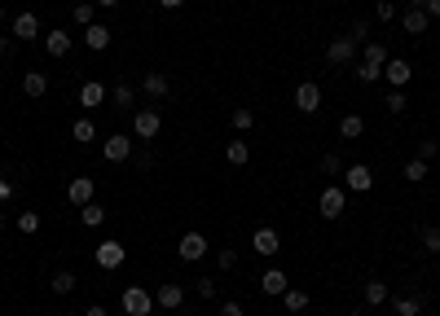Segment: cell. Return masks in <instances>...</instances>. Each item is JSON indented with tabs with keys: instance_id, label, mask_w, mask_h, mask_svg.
Masks as SVG:
<instances>
[{
	"instance_id": "6da1fadb",
	"label": "cell",
	"mask_w": 440,
	"mask_h": 316,
	"mask_svg": "<svg viewBox=\"0 0 440 316\" xmlns=\"http://www.w3.org/2000/svg\"><path fill=\"white\" fill-rule=\"evenodd\" d=\"M348 207V189L344 185H326V193L317 198V211H321V220H339Z\"/></svg>"
},
{
	"instance_id": "bcb514c9",
	"label": "cell",
	"mask_w": 440,
	"mask_h": 316,
	"mask_svg": "<svg viewBox=\"0 0 440 316\" xmlns=\"http://www.w3.org/2000/svg\"><path fill=\"white\" fill-rule=\"evenodd\" d=\"M9 198H13V185H9L5 176H0V202H9Z\"/></svg>"
},
{
	"instance_id": "52a82bcc",
	"label": "cell",
	"mask_w": 440,
	"mask_h": 316,
	"mask_svg": "<svg viewBox=\"0 0 440 316\" xmlns=\"http://www.w3.org/2000/svg\"><path fill=\"white\" fill-rule=\"evenodd\" d=\"M344 189L348 193H370L374 189V172L366 167V163H352V167H344Z\"/></svg>"
},
{
	"instance_id": "d4e9b609",
	"label": "cell",
	"mask_w": 440,
	"mask_h": 316,
	"mask_svg": "<svg viewBox=\"0 0 440 316\" xmlns=\"http://www.w3.org/2000/svg\"><path fill=\"white\" fill-rule=\"evenodd\" d=\"M106 97L115 102V110H133V102H137V88H133V84H115Z\"/></svg>"
},
{
	"instance_id": "cb8c5ba5",
	"label": "cell",
	"mask_w": 440,
	"mask_h": 316,
	"mask_svg": "<svg viewBox=\"0 0 440 316\" xmlns=\"http://www.w3.org/2000/svg\"><path fill=\"white\" fill-rule=\"evenodd\" d=\"M387 57H392V48H387V44H379V40H370V44H361V62H374V66H387Z\"/></svg>"
},
{
	"instance_id": "484cf974",
	"label": "cell",
	"mask_w": 440,
	"mask_h": 316,
	"mask_svg": "<svg viewBox=\"0 0 440 316\" xmlns=\"http://www.w3.org/2000/svg\"><path fill=\"white\" fill-rule=\"evenodd\" d=\"M71 137H75L79 145H93V141H97V123H93V119H75V123H71Z\"/></svg>"
},
{
	"instance_id": "4fadbf2b",
	"label": "cell",
	"mask_w": 440,
	"mask_h": 316,
	"mask_svg": "<svg viewBox=\"0 0 440 316\" xmlns=\"http://www.w3.org/2000/svg\"><path fill=\"white\" fill-rule=\"evenodd\" d=\"M141 92L150 97V102H163V97H172V84H168V75H163V71H150L141 79Z\"/></svg>"
},
{
	"instance_id": "f546056e",
	"label": "cell",
	"mask_w": 440,
	"mask_h": 316,
	"mask_svg": "<svg viewBox=\"0 0 440 316\" xmlns=\"http://www.w3.org/2000/svg\"><path fill=\"white\" fill-rule=\"evenodd\" d=\"M427 167H432L427 158H410V163H405V180H410V185H418V180H427Z\"/></svg>"
},
{
	"instance_id": "f6af8a7d",
	"label": "cell",
	"mask_w": 440,
	"mask_h": 316,
	"mask_svg": "<svg viewBox=\"0 0 440 316\" xmlns=\"http://www.w3.org/2000/svg\"><path fill=\"white\" fill-rule=\"evenodd\" d=\"M220 316H247V312H242V303H220Z\"/></svg>"
},
{
	"instance_id": "7402d4cb",
	"label": "cell",
	"mask_w": 440,
	"mask_h": 316,
	"mask_svg": "<svg viewBox=\"0 0 440 316\" xmlns=\"http://www.w3.org/2000/svg\"><path fill=\"white\" fill-rule=\"evenodd\" d=\"M225 163H229V167H247V163H251L247 141H229V145H225Z\"/></svg>"
},
{
	"instance_id": "5b68a950",
	"label": "cell",
	"mask_w": 440,
	"mask_h": 316,
	"mask_svg": "<svg viewBox=\"0 0 440 316\" xmlns=\"http://www.w3.org/2000/svg\"><path fill=\"white\" fill-rule=\"evenodd\" d=\"M159 132H163V114H159V110H137V114H133V137L154 141Z\"/></svg>"
},
{
	"instance_id": "603a6c76",
	"label": "cell",
	"mask_w": 440,
	"mask_h": 316,
	"mask_svg": "<svg viewBox=\"0 0 440 316\" xmlns=\"http://www.w3.org/2000/svg\"><path fill=\"white\" fill-rule=\"evenodd\" d=\"M361 294H366V303H370V308H383V303H387V298H392V294H387V286H383V281H379V277H370Z\"/></svg>"
},
{
	"instance_id": "3957f363",
	"label": "cell",
	"mask_w": 440,
	"mask_h": 316,
	"mask_svg": "<svg viewBox=\"0 0 440 316\" xmlns=\"http://www.w3.org/2000/svg\"><path fill=\"white\" fill-rule=\"evenodd\" d=\"M176 255H181L185 263H199V259L207 255V238H203L199 228H185V233H181V242H176Z\"/></svg>"
},
{
	"instance_id": "277c9868",
	"label": "cell",
	"mask_w": 440,
	"mask_h": 316,
	"mask_svg": "<svg viewBox=\"0 0 440 316\" xmlns=\"http://www.w3.org/2000/svg\"><path fill=\"white\" fill-rule=\"evenodd\" d=\"M119 303H124V312H128V316H150L154 294H150V290H141V286H128V290L119 294Z\"/></svg>"
},
{
	"instance_id": "d590c367",
	"label": "cell",
	"mask_w": 440,
	"mask_h": 316,
	"mask_svg": "<svg viewBox=\"0 0 440 316\" xmlns=\"http://www.w3.org/2000/svg\"><path fill=\"white\" fill-rule=\"evenodd\" d=\"M79 220H84L88 228H97V224H102V220H106V211H102V207H97V202H88V207H79Z\"/></svg>"
},
{
	"instance_id": "5bb4252c",
	"label": "cell",
	"mask_w": 440,
	"mask_h": 316,
	"mask_svg": "<svg viewBox=\"0 0 440 316\" xmlns=\"http://www.w3.org/2000/svg\"><path fill=\"white\" fill-rule=\"evenodd\" d=\"M317 106H321V88H317V84H300V88H295V110H300V114H313Z\"/></svg>"
},
{
	"instance_id": "ee69618b",
	"label": "cell",
	"mask_w": 440,
	"mask_h": 316,
	"mask_svg": "<svg viewBox=\"0 0 440 316\" xmlns=\"http://www.w3.org/2000/svg\"><path fill=\"white\" fill-rule=\"evenodd\" d=\"M436 154H440V145H436L432 137H427V141H422V145H418V158H427V163H432Z\"/></svg>"
},
{
	"instance_id": "8992f818",
	"label": "cell",
	"mask_w": 440,
	"mask_h": 316,
	"mask_svg": "<svg viewBox=\"0 0 440 316\" xmlns=\"http://www.w3.org/2000/svg\"><path fill=\"white\" fill-rule=\"evenodd\" d=\"M93 259H97V268L115 273V268H124L128 251H124V242H102V246H97V251H93Z\"/></svg>"
},
{
	"instance_id": "4dcf8cb0",
	"label": "cell",
	"mask_w": 440,
	"mask_h": 316,
	"mask_svg": "<svg viewBox=\"0 0 440 316\" xmlns=\"http://www.w3.org/2000/svg\"><path fill=\"white\" fill-rule=\"evenodd\" d=\"M339 132H344L348 141H356L366 132V123H361V114H344V119H339Z\"/></svg>"
},
{
	"instance_id": "d6a6232c",
	"label": "cell",
	"mask_w": 440,
	"mask_h": 316,
	"mask_svg": "<svg viewBox=\"0 0 440 316\" xmlns=\"http://www.w3.org/2000/svg\"><path fill=\"white\" fill-rule=\"evenodd\" d=\"M48 286H53V294H71V290H75V273L62 268V273H53V281H48Z\"/></svg>"
},
{
	"instance_id": "1f68e13d",
	"label": "cell",
	"mask_w": 440,
	"mask_h": 316,
	"mask_svg": "<svg viewBox=\"0 0 440 316\" xmlns=\"http://www.w3.org/2000/svg\"><path fill=\"white\" fill-rule=\"evenodd\" d=\"M348 40L361 48V44H370V18H356L352 27H348Z\"/></svg>"
},
{
	"instance_id": "e575fe53",
	"label": "cell",
	"mask_w": 440,
	"mask_h": 316,
	"mask_svg": "<svg viewBox=\"0 0 440 316\" xmlns=\"http://www.w3.org/2000/svg\"><path fill=\"white\" fill-rule=\"evenodd\" d=\"M356 79H361V84H374V79H383V66H374V62H356Z\"/></svg>"
},
{
	"instance_id": "4316f807",
	"label": "cell",
	"mask_w": 440,
	"mask_h": 316,
	"mask_svg": "<svg viewBox=\"0 0 440 316\" xmlns=\"http://www.w3.org/2000/svg\"><path fill=\"white\" fill-rule=\"evenodd\" d=\"M71 18H75L79 27H93V22H97V5H93V0H75Z\"/></svg>"
},
{
	"instance_id": "f1b7e54d",
	"label": "cell",
	"mask_w": 440,
	"mask_h": 316,
	"mask_svg": "<svg viewBox=\"0 0 440 316\" xmlns=\"http://www.w3.org/2000/svg\"><path fill=\"white\" fill-rule=\"evenodd\" d=\"M308 303H313V298H308L304 290H291V286H286V294H282V308H286V312H304Z\"/></svg>"
},
{
	"instance_id": "b9f144b4",
	"label": "cell",
	"mask_w": 440,
	"mask_h": 316,
	"mask_svg": "<svg viewBox=\"0 0 440 316\" xmlns=\"http://www.w3.org/2000/svg\"><path fill=\"white\" fill-rule=\"evenodd\" d=\"M194 294H199V298H216V281H211V277H199V281H194Z\"/></svg>"
},
{
	"instance_id": "44dd1931",
	"label": "cell",
	"mask_w": 440,
	"mask_h": 316,
	"mask_svg": "<svg viewBox=\"0 0 440 316\" xmlns=\"http://www.w3.org/2000/svg\"><path fill=\"white\" fill-rule=\"evenodd\" d=\"M22 92L31 97V102H40V97L48 92V79H44L40 71H27V75H22Z\"/></svg>"
},
{
	"instance_id": "f5cc1de1",
	"label": "cell",
	"mask_w": 440,
	"mask_h": 316,
	"mask_svg": "<svg viewBox=\"0 0 440 316\" xmlns=\"http://www.w3.org/2000/svg\"><path fill=\"white\" fill-rule=\"evenodd\" d=\"M0 228H5V211H0Z\"/></svg>"
},
{
	"instance_id": "f35d334b",
	"label": "cell",
	"mask_w": 440,
	"mask_h": 316,
	"mask_svg": "<svg viewBox=\"0 0 440 316\" xmlns=\"http://www.w3.org/2000/svg\"><path fill=\"white\" fill-rule=\"evenodd\" d=\"M374 18H383V22H396V5H392V0H374Z\"/></svg>"
},
{
	"instance_id": "60d3db41",
	"label": "cell",
	"mask_w": 440,
	"mask_h": 316,
	"mask_svg": "<svg viewBox=\"0 0 440 316\" xmlns=\"http://www.w3.org/2000/svg\"><path fill=\"white\" fill-rule=\"evenodd\" d=\"M321 172H326V176H344V158H339V154H326V158H321Z\"/></svg>"
},
{
	"instance_id": "7dc6e473",
	"label": "cell",
	"mask_w": 440,
	"mask_h": 316,
	"mask_svg": "<svg viewBox=\"0 0 440 316\" xmlns=\"http://www.w3.org/2000/svg\"><path fill=\"white\" fill-rule=\"evenodd\" d=\"M422 9H427V18H440V0H422Z\"/></svg>"
},
{
	"instance_id": "681fc988",
	"label": "cell",
	"mask_w": 440,
	"mask_h": 316,
	"mask_svg": "<svg viewBox=\"0 0 440 316\" xmlns=\"http://www.w3.org/2000/svg\"><path fill=\"white\" fill-rule=\"evenodd\" d=\"M93 5H97V9H115L119 0H93Z\"/></svg>"
},
{
	"instance_id": "836d02e7",
	"label": "cell",
	"mask_w": 440,
	"mask_h": 316,
	"mask_svg": "<svg viewBox=\"0 0 440 316\" xmlns=\"http://www.w3.org/2000/svg\"><path fill=\"white\" fill-rule=\"evenodd\" d=\"M418 242H422V246H427V251H432V255H440V224H427V228H422V233H418Z\"/></svg>"
},
{
	"instance_id": "30bf717a",
	"label": "cell",
	"mask_w": 440,
	"mask_h": 316,
	"mask_svg": "<svg viewBox=\"0 0 440 316\" xmlns=\"http://www.w3.org/2000/svg\"><path fill=\"white\" fill-rule=\"evenodd\" d=\"M383 79H387L392 88H405V84L414 79V66L405 62V57H387V66H383Z\"/></svg>"
},
{
	"instance_id": "9c48e42d",
	"label": "cell",
	"mask_w": 440,
	"mask_h": 316,
	"mask_svg": "<svg viewBox=\"0 0 440 316\" xmlns=\"http://www.w3.org/2000/svg\"><path fill=\"white\" fill-rule=\"evenodd\" d=\"M93 193H97L93 176H75L71 185H67V202H71V207H88V202H93Z\"/></svg>"
},
{
	"instance_id": "8d00e7d4",
	"label": "cell",
	"mask_w": 440,
	"mask_h": 316,
	"mask_svg": "<svg viewBox=\"0 0 440 316\" xmlns=\"http://www.w3.org/2000/svg\"><path fill=\"white\" fill-rule=\"evenodd\" d=\"M229 123H234L238 132H251V128H255V114H251L247 106H238V110H234V119H229Z\"/></svg>"
},
{
	"instance_id": "816d5d0a",
	"label": "cell",
	"mask_w": 440,
	"mask_h": 316,
	"mask_svg": "<svg viewBox=\"0 0 440 316\" xmlns=\"http://www.w3.org/2000/svg\"><path fill=\"white\" fill-rule=\"evenodd\" d=\"M0 22H5V5H0Z\"/></svg>"
},
{
	"instance_id": "11a10c76",
	"label": "cell",
	"mask_w": 440,
	"mask_h": 316,
	"mask_svg": "<svg viewBox=\"0 0 440 316\" xmlns=\"http://www.w3.org/2000/svg\"><path fill=\"white\" fill-rule=\"evenodd\" d=\"M352 316H361V312H352Z\"/></svg>"
},
{
	"instance_id": "9a60e30c",
	"label": "cell",
	"mask_w": 440,
	"mask_h": 316,
	"mask_svg": "<svg viewBox=\"0 0 440 316\" xmlns=\"http://www.w3.org/2000/svg\"><path fill=\"white\" fill-rule=\"evenodd\" d=\"M36 36H40L36 13H13V40H36Z\"/></svg>"
},
{
	"instance_id": "ab89813d",
	"label": "cell",
	"mask_w": 440,
	"mask_h": 316,
	"mask_svg": "<svg viewBox=\"0 0 440 316\" xmlns=\"http://www.w3.org/2000/svg\"><path fill=\"white\" fill-rule=\"evenodd\" d=\"M383 106H387V110H392V114H401L405 106H410V97H405L401 88H392V92H387V102H383Z\"/></svg>"
},
{
	"instance_id": "74e56055",
	"label": "cell",
	"mask_w": 440,
	"mask_h": 316,
	"mask_svg": "<svg viewBox=\"0 0 440 316\" xmlns=\"http://www.w3.org/2000/svg\"><path fill=\"white\" fill-rule=\"evenodd\" d=\"M18 233H27V238H31V233H40V215L36 211H22L18 215Z\"/></svg>"
},
{
	"instance_id": "ac0fdd59",
	"label": "cell",
	"mask_w": 440,
	"mask_h": 316,
	"mask_svg": "<svg viewBox=\"0 0 440 316\" xmlns=\"http://www.w3.org/2000/svg\"><path fill=\"white\" fill-rule=\"evenodd\" d=\"M286 286H291V281H286V273H282V268H269L265 277H260V290H265V294H278V298H282V294H286Z\"/></svg>"
},
{
	"instance_id": "9f6ffc18",
	"label": "cell",
	"mask_w": 440,
	"mask_h": 316,
	"mask_svg": "<svg viewBox=\"0 0 440 316\" xmlns=\"http://www.w3.org/2000/svg\"><path fill=\"white\" fill-rule=\"evenodd\" d=\"M295 5H300V0H295Z\"/></svg>"
},
{
	"instance_id": "ba28073f",
	"label": "cell",
	"mask_w": 440,
	"mask_h": 316,
	"mask_svg": "<svg viewBox=\"0 0 440 316\" xmlns=\"http://www.w3.org/2000/svg\"><path fill=\"white\" fill-rule=\"evenodd\" d=\"M352 57H356V44L348 36H335L331 44H326V62H331V66H348Z\"/></svg>"
},
{
	"instance_id": "7a4b0ae2",
	"label": "cell",
	"mask_w": 440,
	"mask_h": 316,
	"mask_svg": "<svg viewBox=\"0 0 440 316\" xmlns=\"http://www.w3.org/2000/svg\"><path fill=\"white\" fill-rule=\"evenodd\" d=\"M102 158L106 163H128L133 158V137H128V132H110L102 141Z\"/></svg>"
},
{
	"instance_id": "ffe728a7",
	"label": "cell",
	"mask_w": 440,
	"mask_h": 316,
	"mask_svg": "<svg viewBox=\"0 0 440 316\" xmlns=\"http://www.w3.org/2000/svg\"><path fill=\"white\" fill-rule=\"evenodd\" d=\"M44 48H48L53 57H67V53H71V31H48V36H44Z\"/></svg>"
},
{
	"instance_id": "7c38bea8",
	"label": "cell",
	"mask_w": 440,
	"mask_h": 316,
	"mask_svg": "<svg viewBox=\"0 0 440 316\" xmlns=\"http://www.w3.org/2000/svg\"><path fill=\"white\" fill-rule=\"evenodd\" d=\"M251 246H255V255H278L282 251V238H278V228H255L251 233Z\"/></svg>"
},
{
	"instance_id": "db71d44e",
	"label": "cell",
	"mask_w": 440,
	"mask_h": 316,
	"mask_svg": "<svg viewBox=\"0 0 440 316\" xmlns=\"http://www.w3.org/2000/svg\"><path fill=\"white\" fill-rule=\"evenodd\" d=\"M331 5H339V0H331Z\"/></svg>"
},
{
	"instance_id": "c3c4849f",
	"label": "cell",
	"mask_w": 440,
	"mask_h": 316,
	"mask_svg": "<svg viewBox=\"0 0 440 316\" xmlns=\"http://www.w3.org/2000/svg\"><path fill=\"white\" fill-rule=\"evenodd\" d=\"M159 5H163V9H181L185 0H159Z\"/></svg>"
},
{
	"instance_id": "8fae6325",
	"label": "cell",
	"mask_w": 440,
	"mask_h": 316,
	"mask_svg": "<svg viewBox=\"0 0 440 316\" xmlns=\"http://www.w3.org/2000/svg\"><path fill=\"white\" fill-rule=\"evenodd\" d=\"M185 303V290L176 286V281H163V286L154 290V308H163V312H176Z\"/></svg>"
},
{
	"instance_id": "d6986e66",
	"label": "cell",
	"mask_w": 440,
	"mask_h": 316,
	"mask_svg": "<svg viewBox=\"0 0 440 316\" xmlns=\"http://www.w3.org/2000/svg\"><path fill=\"white\" fill-rule=\"evenodd\" d=\"M84 44L93 48V53H102V48L110 44V27H106V22H93V27H84Z\"/></svg>"
},
{
	"instance_id": "e0dca14e",
	"label": "cell",
	"mask_w": 440,
	"mask_h": 316,
	"mask_svg": "<svg viewBox=\"0 0 440 316\" xmlns=\"http://www.w3.org/2000/svg\"><path fill=\"white\" fill-rule=\"evenodd\" d=\"M401 27L410 31V36H422V31L432 27V18H427V9H405L401 13Z\"/></svg>"
},
{
	"instance_id": "83f0119b",
	"label": "cell",
	"mask_w": 440,
	"mask_h": 316,
	"mask_svg": "<svg viewBox=\"0 0 440 316\" xmlns=\"http://www.w3.org/2000/svg\"><path fill=\"white\" fill-rule=\"evenodd\" d=\"M387 303L396 308V316H418V312H422V298H418V294H405V298H387Z\"/></svg>"
},
{
	"instance_id": "f907efd6",
	"label": "cell",
	"mask_w": 440,
	"mask_h": 316,
	"mask_svg": "<svg viewBox=\"0 0 440 316\" xmlns=\"http://www.w3.org/2000/svg\"><path fill=\"white\" fill-rule=\"evenodd\" d=\"M84 316H106V308H102V303H93V308H88Z\"/></svg>"
},
{
	"instance_id": "2e32d148",
	"label": "cell",
	"mask_w": 440,
	"mask_h": 316,
	"mask_svg": "<svg viewBox=\"0 0 440 316\" xmlns=\"http://www.w3.org/2000/svg\"><path fill=\"white\" fill-rule=\"evenodd\" d=\"M102 102H106V84H97V79L79 84V106H84V110H97Z\"/></svg>"
},
{
	"instance_id": "7bdbcfd3",
	"label": "cell",
	"mask_w": 440,
	"mask_h": 316,
	"mask_svg": "<svg viewBox=\"0 0 440 316\" xmlns=\"http://www.w3.org/2000/svg\"><path fill=\"white\" fill-rule=\"evenodd\" d=\"M229 268H238V251H234V246H225V251H220V273H229Z\"/></svg>"
}]
</instances>
